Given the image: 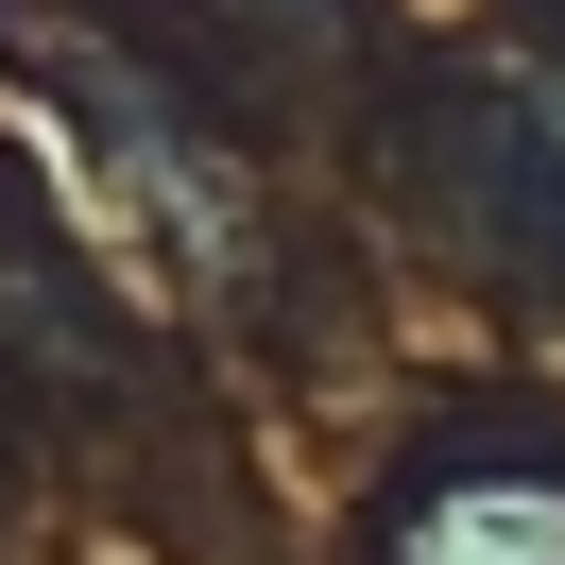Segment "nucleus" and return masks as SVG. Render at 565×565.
<instances>
[{
	"mask_svg": "<svg viewBox=\"0 0 565 565\" xmlns=\"http://www.w3.org/2000/svg\"><path fill=\"white\" fill-rule=\"evenodd\" d=\"M394 565H565V480L531 462H462L394 514Z\"/></svg>",
	"mask_w": 565,
	"mask_h": 565,
	"instance_id": "nucleus-1",
	"label": "nucleus"
}]
</instances>
